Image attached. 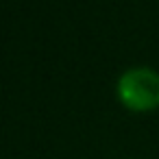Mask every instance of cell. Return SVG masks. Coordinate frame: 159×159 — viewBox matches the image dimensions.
I'll return each mask as SVG.
<instances>
[{"label":"cell","mask_w":159,"mask_h":159,"mask_svg":"<svg viewBox=\"0 0 159 159\" xmlns=\"http://www.w3.org/2000/svg\"><path fill=\"white\" fill-rule=\"evenodd\" d=\"M118 98L131 111L159 107V74L150 68H131L118 79Z\"/></svg>","instance_id":"obj_1"}]
</instances>
